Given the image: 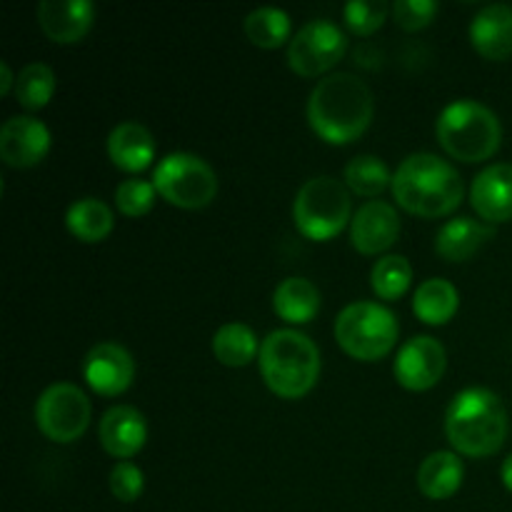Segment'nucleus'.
I'll use <instances>...</instances> for the list:
<instances>
[{"label": "nucleus", "instance_id": "18", "mask_svg": "<svg viewBox=\"0 0 512 512\" xmlns=\"http://www.w3.org/2000/svg\"><path fill=\"white\" fill-rule=\"evenodd\" d=\"M108 158L123 173H143L155 160V138L143 123L125 120L108 135Z\"/></svg>", "mask_w": 512, "mask_h": 512}, {"label": "nucleus", "instance_id": "27", "mask_svg": "<svg viewBox=\"0 0 512 512\" xmlns=\"http://www.w3.org/2000/svg\"><path fill=\"white\" fill-rule=\"evenodd\" d=\"M343 178L348 190H353L355 195H363V198H380L393 185L388 165L375 155H358V158L350 160L345 165Z\"/></svg>", "mask_w": 512, "mask_h": 512}, {"label": "nucleus", "instance_id": "15", "mask_svg": "<svg viewBox=\"0 0 512 512\" xmlns=\"http://www.w3.org/2000/svg\"><path fill=\"white\" fill-rule=\"evenodd\" d=\"M35 18L45 38L58 45H73L93 28L95 5L90 0H40Z\"/></svg>", "mask_w": 512, "mask_h": 512}, {"label": "nucleus", "instance_id": "12", "mask_svg": "<svg viewBox=\"0 0 512 512\" xmlns=\"http://www.w3.org/2000/svg\"><path fill=\"white\" fill-rule=\"evenodd\" d=\"M50 130L33 115H13L0 128V158L8 168H35L50 153Z\"/></svg>", "mask_w": 512, "mask_h": 512}, {"label": "nucleus", "instance_id": "20", "mask_svg": "<svg viewBox=\"0 0 512 512\" xmlns=\"http://www.w3.org/2000/svg\"><path fill=\"white\" fill-rule=\"evenodd\" d=\"M490 238H493V228L488 223L463 215V218L448 220L438 230V235H435V253L443 260H448V263H465Z\"/></svg>", "mask_w": 512, "mask_h": 512}, {"label": "nucleus", "instance_id": "33", "mask_svg": "<svg viewBox=\"0 0 512 512\" xmlns=\"http://www.w3.org/2000/svg\"><path fill=\"white\" fill-rule=\"evenodd\" d=\"M108 483L115 500H120V503H135L145 490V475L135 463L120 460V463H115L113 470H110Z\"/></svg>", "mask_w": 512, "mask_h": 512}, {"label": "nucleus", "instance_id": "32", "mask_svg": "<svg viewBox=\"0 0 512 512\" xmlns=\"http://www.w3.org/2000/svg\"><path fill=\"white\" fill-rule=\"evenodd\" d=\"M393 20L398 28L408 30V33H418V30L428 28L438 13V3L435 0H395L390 5Z\"/></svg>", "mask_w": 512, "mask_h": 512}, {"label": "nucleus", "instance_id": "1", "mask_svg": "<svg viewBox=\"0 0 512 512\" xmlns=\"http://www.w3.org/2000/svg\"><path fill=\"white\" fill-rule=\"evenodd\" d=\"M375 115V95L363 78L333 73L320 80L308 98V123L320 140L350 145L365 135Z\"/></svg>", "mask_w": 512, "mask_h": 512}, {"label": "nucleus", "instance_id": "10", "mask_svg": "<svg viewBox=\"0 0 512 512\" xmlns=\"http://www.w3.org/2000/svg\"><path fill=\"white\" fill-rule=\"evenodd\" d=\"M348 53V38L328 18L305 23L288 43V65L300 78H320L330 73Z\"/></svg>", "mask_w": 512, "mask_h": 512}, {"label": "nucleus", "instance_id": "30", "mask_svg": "<svg viewBox=\"0 0 512 512\" xmlns=\"http://www.w3.org/2000/svg\"><path fill=\"white\" fill-rule=\"evenodd\" d=\"M158 190L150 180L128 178L115 188V208L128 218H143L153 210Z\"/></svg>", "mask_w": 512, "mask_h": 512}, {"label": "nucleus", "instance_id": "9", "mask_svg": "<svg viewBox=\"0 0 512 512\" xmlns=\"http://www.w3.org/2000/svg\"><path fill=\"white\" fill-rule=\"evenodd\" d=\"M93 415L88 395L73 383H53L35 403V425L48 440L70 445L85 435Z\"/></svg>", "mask_w": 512, "mask_h": 512}, {"label": "nucleus", "instance_id": "28", "mask_svg": "<svg viewBox=\"0 0 512 512\" xmlns=\"http://www.w3.org/2000/svg\"><path fill=\"white\" fill-rule=\"evenodd\" d=\"M58 78L45 63H28L15 80V98L25 110H43L53 100Z\"/></svg>", "mask_w": 512, "mask_h": 512}, {"label": "nucleus", "instance_id": "21", "mask_svg": "<svg viewBox=\"0 0 512 512\" xmlns=\"http://www.w3.org/2000/svg\"><path fill=\"white\" fill-rule=\"evenodd\" d=\"M465 478V465L453 450H435L420 463L418 488L430 500H448L460 490Z\"/></svg>", "mask_w": 512, "mask_h": 512}, {"label": "nucleus", "instance_id": "31", "mask_svg": "<svg viewBox=\"0 0 512 512\" xmlns=\"http://www.w3.org/2000/svg\"><path fill=\"white\" fill-rule=\"evenodd\" d=\"M390 8L383 0H353L343 8L345 28L355 35H373L383 28Z\"/></svg>", "mask_w": 512, "mask_h": 512}, {"label": "nucleus", "instance_id": "35", "mask_svg": "<svg viewBox=\"0 0 512 512\" xmlns=\"http://www.w3.org/2000/svg\"><path fill=\"white\" fill-rule=\"evenodd\" d=\"M500 480H503L505 488H508L510 493H512V455H508V458H505L503 468H500Z\"/></svg>", "mask_w": 512, "mask_h": 512}, {"label": "nucleus", "instance_id": "4", "mask_svg": "<svg viewBox=\"0 0 512 512\" xmlns=\"http://www.w3.org/2000/svg\"><path fill=\"white\" fill-rule=\"evenodd\" d=\"M263 383L283 400H300L318 385L320 350L305 333L293 328L273 330L258 355Z\"/></svg>", "mask_w": 512, "mask_h": 512}, {"label": "nucleus", "instance_id": "16", "mask_svg": "<svg viewBox=\"0 0 512 512\" xmlns=\"http://www.w3.org/2000/svg\"><path fill=\"white\" fill-rule=\"evenodd\" d=\"M98 440L110 458L130 460L145 448L148 440V423L143 413L130 405H115L105 410L98 425Z\"/></svg>", "mask_w": 512, "mask_h": 512}, {"label": "nucleus", "instance_id": "29", "mask_svg": "<svg viewBox=\"0 0 512 512\" xmlns=\"http://www.w3.org/2000/svg\"><path fill=\"white\" fill-rule=\"evenodd\" d=\"M413 283V265L403 255H385L373 265L370 285L380 300H400Z\"/></svg>", "mask_w": 512, "mask_h": 512}, {"label": "nucleus", "instance_id": "23", "mask_svg": "<svg viewBox=\"0 0 512 512\" xmlns=\"http://www.w3.org/2000/svg\"><path fill=\"white\" fill-rule=\"evenodd\" d=\"M460 308V293L450 280L430 278L415 290L413 313L425 325H448Z\"/></svg>", "mask_w": 512, "mask_h": 512}, {"label": "nucleus", "instance_id": "11", "mask_svg": "<svg viewBox=\"0 0 512 512\" xmlns=\"http://www.w3.org/2000/svg\"><path fill=\"white\" fill-rule=\"evenodd\" d=\"M445 368H448V353L443 343L430 335H415L400 348L393 373L400 388L410 393H425L443 380Z\"/></svg>", "mask_w": 512, "mask_h": 512}, {"label": "nucleus", "instance_id": "5", "mask_svg": "<svg viewBox=\"0 0 512 512\" xmlns=\"http://www.w3.org/2000/svg\"><path fill=\"white\" fill-rule=\"evenodd\" d=\"M435 135L445 153L460 163H483L503 145V125L488 105L460 98L445 105L435 123Z\"/></svg>", "mask_w": 512, "mask_h": 512}, {"label": "nucleus", "instance_id": "7", "mask_svg": "<svg viewBox=\"0 0 512 512\" xmlns=\"http://www.w3.org/2000/svg\"><path fill=\"white\" fill-rule=\"evenodd\" d=\"M400 325L390 308L370 300H358L340 310L335 318V340L340 350L360 363H375L393 353Z\"/></svg>", "mask_w": 512, "mask_h": 512}, {"label": "nucleus", "instance_id": "17", "mask_svg": "<svg viewBox=\"0 0 512 512\" xmlns=\"http://www.w3.org/2000/svg\"><path fill=\"white\" fill-rule=\"evenodd\" d=\"M470 205L485 223L512 220V163L488 165L470 185Z\"/></svg>", "mask_w": 512, "mask_h": 512}, {"label": "nucleus", "instance_id": "3", "mask_svg": "<svg viewBox=\"0 0 512 512\" xmlns=\"http://www.w3.org/2000/svg\"><path fill=\"white\" fill-rule=\"evenodd\" d=\"M510 420L500 395L488 388L460 390L445 413V435L458 455L490 458L508 440Z\"/></svg>", "mask_w": 512, "mask_h": 512}, {"label": "nucleus", "instance_id": "2", "mask_svg": "<svg viewBox=\"0 0 512 512\" xmlns=\"http://www.w3.org/2000/svg\"><path fill=\"white\" fill-rule=\"evenodd\" d=\"M393 198L418 218H445L463 203L465 185L458 170L433 153H413L393 173Z\"/></svg>", "mask_w": 512, "mask_h": 512}, {"label": "nucleus", "instance_id": "13", "mask_svg": "<svg viewBox=\"0 0 512 512\" xmlns=\"http://www.w3.org/2000/svg\"><path fill=\"white\" fill-rule=\"evenodd\" d=\"M83 378L93 393L118 398L133 385L135 360L120 343H98L83 360Z\"/></svg>", "mask_w": 512, "mask_h": 512}, {"label": "nucleus", "instance_id": "24", "mask_svg": "<svg viewBox=\"0 0 512 512\" xmlns=\"http://www.w3.org/2000/svg\"><path fill=\"white\" fill-rule=\"evenodd\" d=\"M65 228L80 243H103L115 228L113 210L98 198H80L65 213Z\"/></svg>", "mask_w": 512, "mask_h": 512}, {"label": "nucleus", "instance_id": "19", "mask_svg": "<svg viewBox=\"0 0 512 512\" xmlns=\"http://www.w3.org/2000/svg\"><path fill=\"white\" fill-rule=\"evenodd\" d=\"M470 43L485 60H508L512 55V8L505 3L488 5L470 23Z\"/></svg>", "mask_w": 512, "mask_h": 512}, {"label": "nucleus", "instance_id": "34", "mask_svg": "<svg viewBox=\"0 0 512 512\" xmlns=\"http://www.w3.org/2000/svg\"><path fill=\"white\" fill-rule=\"evenodd\" d=\"M15 80H18V75H13L10 65L3 60L0 63V95L15 93Z\"/></svg>", "mask_w": 512, "mask_h": 512}, {"label": "nucleus", "instance_id": "8", "mask_svg": "<svg viewBox=\"0 0 512 512\" xmlns=\"http://www.w3.org/2000/svg\"><path fill=\"white\" fill-rule=\"evenodd\" d=\"M153 185L160 198L180 210L208 208L218 195V175L200 155L170 153L155 165Z\"/></svg>", "mask_w": 512, "mask_h": 512}, {"label": "nucleus", "instance_id": "26", "mask_svg": "<svg viewBox=\"0 0 512 512\" xmlns=\"http://www.w3.org/2000/svg\"><path fill=\"white\" fill-rule=\"evenodd\" d=\"M245 38L263 50H275L285 45L293 33V23L290 15L280 8H255L253 13L245 15L243 20Z\"/></svg>", "mask_w": 512, "mask_h": 512}, {"label": "nucleus", "instance_id": "22", "mask_svg": "<svg viewBox=\"0 0 512 512\" xmlns=\"http://www.w3.org/2000/svg\"><path fill=\"white\" fill-rule=\"evenodd\" d=\"M273 310L290 325H308L320 313V290L305 278H285L273 293Z\"/></svg>", "mask_w": 512, "mask_h": 512}, {"label": "nucleus", "instance_id": "6", "mask_svg": "<svg viewBox=\"0 0 512 512\" xmlns=\"http://www.w3.org/2000/svg\"><path fill=\"white\" fill-rule=\"evenodd\" d=\"M293 220L300 235L313 243H328L338 238L345 225L353 223V200L345 180L333 175L310 178L295 195Z\"/></svg>", "mask_w": 512, "mask_h": 512}, {"label": "nucleus", "instance_id": "14", "mask_svg": "<svg viewBox=\"0 0 512 512\" xmlns=\"http://www.w3.org/2000/svg\"><path fill=\"white\" fill-rule=\"evenodd\" d=\"M400 238V215L385 200L360 205L350 223V243L360 255H380Z\"/></svg>", "mask_w": 512, "mask_h": 512}, {"label": "nucleus", "instance_id": "25", "mask_svg": "<svg viewBox=\"0 0 512 512\" xmlns=\"http://www.w3.org/2000/svg\"><path fill=\"white\" fill-rule=\"evenodd\" d=\"M260 340L245 323H225L213 335V355L225 368H245L260 355Z\"/></svg>", "mask_w": 512, "mask_h": 512}]
</instances>
